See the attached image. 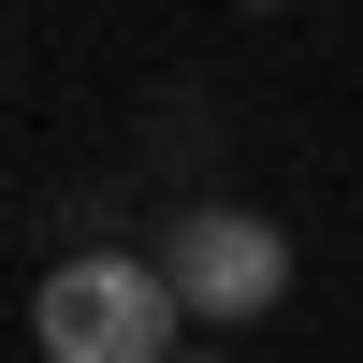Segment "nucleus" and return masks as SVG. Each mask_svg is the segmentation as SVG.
I'll return each mask as SVG.
<instances>
[{
    "instance_id": "f257e3e1",
    "label": "nucleus",
    "mask_w": 363,
    "mask_h": 363,
    "mask_svg": "<svg viewBox=\"0 0 363 363\" xmlns=\"http://www.w3.org/2000/svg\"><path fill=\"white\" fill-rule=\"evenodd\" d=\"M174 277L131 247H73L44 277V306H29V335H44V363H174Z\"/></svg>"
},
{
    "instance_id": "f03ea898",
    "label": "nucleus",
    "mask_w": 363,
    "mask_h": 363,
    "mask_svg": "<svg viewBox=\"0 0 363 363\" xmlns=\"http://www.w3.org/2000/svg\"><path fill=\"white\" fill-rule=\"evenodd\" d=\"M160 277H174L189 320H262V306L291 291V233L247 218V203H189V218L160 233Z\"/></svg>"
},
{
    "instance_id": "7ed1b4c3",
    "label": "nucleus",
    "mask_w": 363,
    "mask_h": 363,
    "mask_svg": "<svg viewBox=\"0 0 363 363\" xmlns=\"http://www.w3.org/2000/svg\"><path fill=\"white\" fill-rule=\"evenodd\" d=\"M189 363H203V349H189Z\"/></svg>"
}]
</instances>
